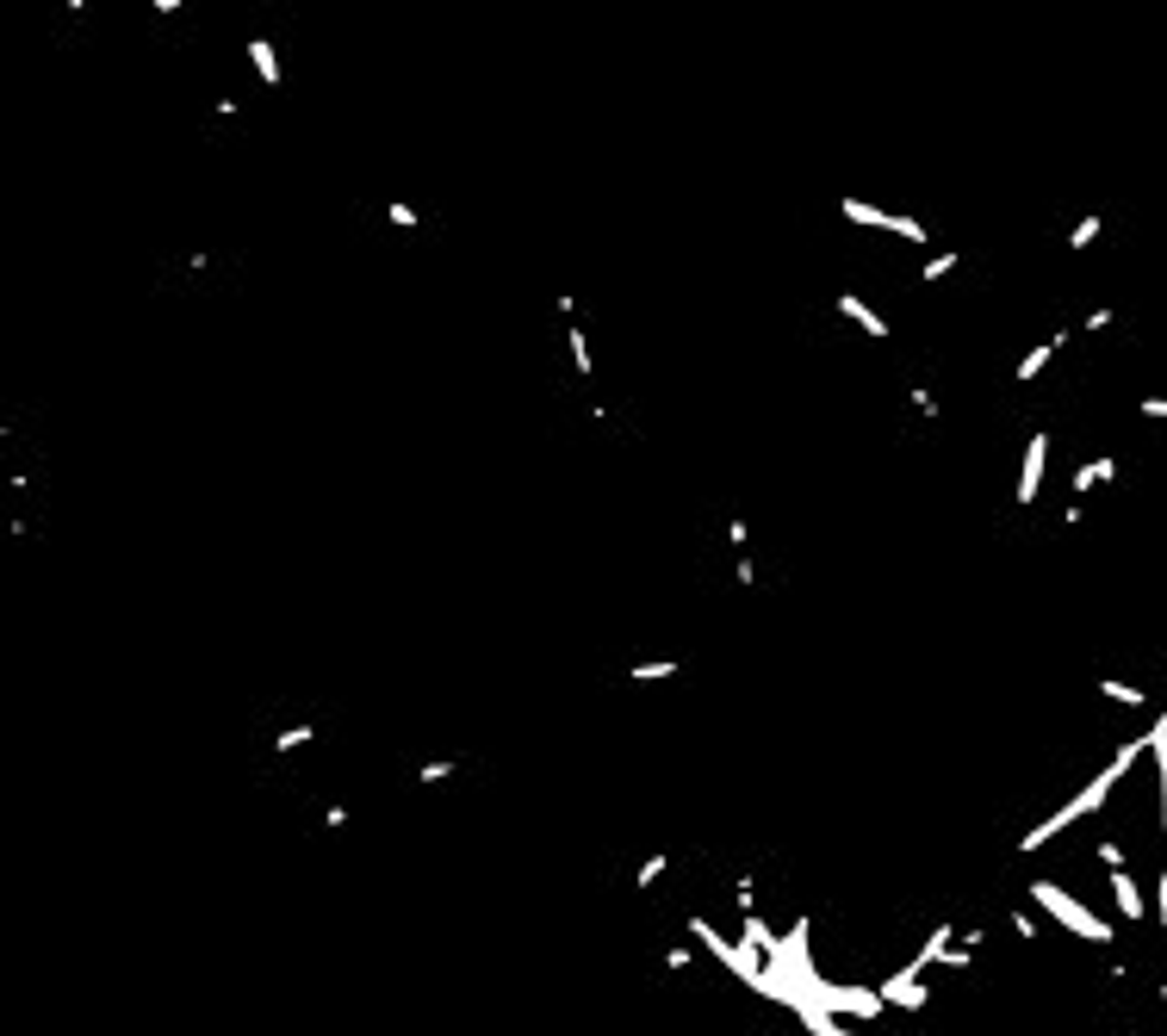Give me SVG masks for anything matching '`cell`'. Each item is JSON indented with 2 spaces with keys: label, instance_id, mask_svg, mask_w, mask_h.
Here are the masks:
<instances>
[{
  "label": "cell",
  "instance_id": "cell-2",
  "mask_svg": "<svg viewBox=\"0 0 1167 1036\" xmlns=\"http://www.w3.org/2000/svg\"><path fill=\"white\" fill-rule=\"evenodd\" d=\"M1143 416H1167V398H1143Z\"/></svg>",
  "mask_w": 1167,
  "mask_h": 1036
},
{
  "label": "cell",
  "instance_id": "cell-1",
  "mask_svg": "<svg viewBox=\"0 0 1167 1036\" xmlns=\"http://www.w3.org/2000/svg\"><path fill=\"white\" fill-rule=\"evenodd\" d=\"M1099 695H1106V702H1118V708H1143V702H1148V695L1130 689V683H1099Z\"/></svg>",
  "mask_w": 1167,
  "mask_h": 1036
}]
</instances>
